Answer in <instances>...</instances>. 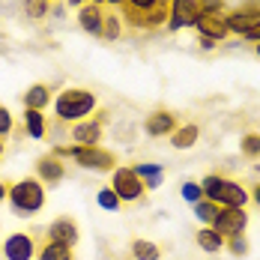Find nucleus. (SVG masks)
<instances>
[{
  "label": "nucleus",
  "mask_w": 260,
  "mask_h": 260,
  "mask_svg": "<svg viewBox=\"0 0 260 260\" xmlns=\"http://www.w3.org/2000/svg\"><path fill=\"white\" fill-rule=\"evenodd\" d=\"M201 191L204 198L212 201L215 207H236V209H245V204L251 201L248 188L239 185L236 180H228V177H218V174H209L201 180Z\"/></svg>",
  "instance_id": "7ed1b4c3"
},
{
  "label": "nucleus",
  "mask_w": 260,
  "mask_h": 260,
  "mask_svg": "<svg viewBox=\"0 0 260 260\" xmlns=\"http://www.w3.org/2000/svg\"><path fill=\"white\" fill-rule=\"evenodd\" d=\"M66 177V165H63V158L48 153V156H42L36 161V180L42 182V185H54V182H60Z\"/></svg>",
  "instance_id": "ddd939ff"
},
{
  "label": "nucleus",
  "mask_w": 260,
  "mask_h": 260,
  "mask_svg": "<svg viewBox=\"0 0 260 260\" xmlns=\"http://www.w3.org/2000/svg\"><path fill=\"white\" fill-rule=\"evenodd\" d=\"M239 150H242L245 158H257L260 156V135L257 132H248V135L239 141Z\"/></svg>",
  "instance_id": "a878e982"
},
{
  "label": "nucleus",
  "mask_w": 260,
  "mask_h": 260,
  "mask_svg": "<svg viewBox=\"0 0 260 260\" xmlns=\"http://www.w3.org/2000/svg\"><path fill=\"white\" fill-rule=\"evenodd\" d=\"M120 33H123V21H120V15H111V12H105V27H102V39H120Z\"/></svg>",
  "instance_id": "393cba45"
},
{
  "label": "nucleus",
  "mask_w": 260,
  "mask_h": 260,
  "mask_svg": "<svg viewBox=\"0 0 260 260\" xmlns=\"http://www.w3.org/2000/svg\"><path fill=\"white\" fill-rule=\"evenodd\" d=\"M111 188L117 191V198H120V204H135V201H141L144 198V180L135 174V168L129 165H120V168H114L111 171Z\"/></svg>",
  "instance_id": "39448f33"
},
{
  "label": "nucleus",
  "mask_w": 260,
  "mask_h": 260,
  "mask_svg": "<svg viewBox=\"0 0 260 260\" xmlns=\"http://www.w3.org/2000/svg\"><path fill=\"white\" fill-rule=\"evenodd\" d=\"M87 3H93V6H105L108 0H87Z\"/></svg>",
  "instance_id": "4c0bfd02"
},
{
  "label": "nucleus",
  "mask_w": 260,
  "mask_h": 260,
  "mask_svg": "<svg viewBox=\"0 0 260 260\" xmlns=\"http://www.w3.org/2000/svg\"><path fill=\"white\" fill-rule=\"evenodd\" d=\"M198 15H201L198 0H171V6H168V30L177 33L182 27H194Z\"/></svg>",
  "instance_id": "423d86ee"
},
{
  "label": "nucleus",
  "mask_w": 260,
  "mask_h": 260,
  "mask_svg": "<svg viewBox=\"0 0 260 260\" xmlns=\"http://www.w3.org/2000/svg\"><path fill=\"white\" fill-rule=\"evenodd\" d=\"M45 198H48L45 194V185L36 180V177H24V180L12 182L9 185V194H6L9 207H12V212L18 218H33L36 212H42Z\"/></svg>",
  "instance_id": "f03ea898"
},
{
  "label": "nucleus",
  "mask_w": 260,
  "mask_h": 260,
  "mask_svg": "<svg viewBox=\"0 0 260 260\" xmlns=\"http://www.w3.org/2000/svg\"><path fill=\"white\" fill-rule=\"evenodd\" d=\"M6 194H9V185H6V182L0 180V204H3V201H6Z\"/></svg>",
  "instance_id": "72a5a7b5"
},
{
  "label": "nucleus",
  "mask_w": 260,
  "mask_h": 260,
  "mask_svg": "<svg viewBox=\"0 0 260 260\" xmlns=\"http://www.w3.org/2000/svg\"><path fill=\"white\" fill-rule=\"evenodd\" d=\"M102 123H105V117H99V120H90V117L81 120V123L72 126L69 141L78 144V147H99V141H102Z\"/></svg>",
  "instance_id": "9d476101"
},
{
  "label": "nucleus",
  "mask_w": 260,
  "mask_h": 260,
  "mask_svg": "<svg viewBox=\"0 0 260 260\" xmlns=\"http://www.w3.org/2000/svg\"><path fill=\"white\" fill-rule=\"evenodd\" d=\"M36 260H75L69 245H60V242H42V248L36 251Z\"/></svg>",
  "instance_id": "412c9836"
},
{
  "label": "nucleus",
  "mask_w": 260,
  "mask_h": 260,
  "mask_svg": "<svg viewBox=\"0 0 260 260\" xmlns=\"http://www.w3.org/2000/svg\"><path fill=\"white\" fill-rule=\"evenodd\" d=\"M224 248L234 254V257H245L248 254V239L245 234H236V236H228V242H224Z\"/></svg>",
  "instance_id": "cd10ccee"
},
{
  "label": "nucleus",
  "mask_w": 260,
  "mask_h": 260,
  "mask_svg": "<svg viewBox=\"0 0 260 260\" xmlns=\"http://www.w3.org/2000/svg\"><path fill=\"white\" fill-rule=\"evenodd\" d=\"M3 153H6V144H3V138H0V158H3Z\"/></svg>",
  "instance_id": "ea45409f"
},
{
  "label": "nucleus",
  "mask_w": 260,
  "mask_h": 260,
  "mask_svg": "<svg viewBox=\"0 0 260 260\" xmlns=\"http://www.w3.org/2000/svg\"><path fill=\"white\" fill-rule=\"evenodd\" d=\"M191 209H194V218H198L204 228H209V224L215 221V215H218V209H221V207H215L212 201H207V198H204V201L191 204Z\"/></svg>",
  "instance_id": "5701e85b"
},
{
  "label": "nucleus",
  "mask_w": 260,
  "mask_h": 260,
  "mask_svg": "<svg viewBox=\"0 0 260 260\" xmlns=\"http://www.w3.org/2000/svg\"><path fill=\"white\" fill-rule=\"evenodd\" d=\"M245 39H251V42H260V27H257V30H251V33H248Z\"/></svg>",
  "instance_id": "e433bc0d"
},
{
  "label": "nucleus",
  "mask_w": 260,
  "mask_h": 260,
  "mask_svg": "<svg viewBox=\"0 0 260 260\" xmlns=\"http://www.w3.org/2000/svg\"><path fill=\"white\" fill-rule=\"evenodd\" d=\"M251 201H254V204H257V207H260V182H257V185H254V191H251Z\"/></svg>",
  "instance_id": "c9c22d12"
},
{
  "label": "nucleus",
  "mask_w": 260,
  "mask_h": 260,
  "mask_svg": "<svg viewBox=\"0 0 260 260\" xmlns=\"http://www.w3.org/2000/svg\"><path fill=\"white\" fill-rule=\"evenodd\" d=\"M126 6L138 9V12H153L158 6H168V0H126Z\"/></svg>",
  "instance_id": "7c9ffc66"
},
{
  "label": "nucleus",
  "mask_w": 260,
  "mask_h": 260,
  "mask_svg": "<svg viewBox=\"0 0 260 260\" xmlns=\"http://www.w3.org/2000/svg\"><path fill=\"white\" fill-rule=\"evenodd\" d=\"M78 24H81V30H84V33H90V36H102L105 9H102V6H93V3L81 6V9H78Z\"/></svg>",
  "instance_id": "2eb2a0df"
},
{
  "label": "nucleus",
  "mask_w": 260,
  "mask_h": 260,
  "mask_svg": "<svg viewBox=\"0 0 260 260\" xmlns=\"http://www.w3.org/2000/svg\"><path fill=\"white\" fill-rule=\"evenodd\" d=\"M12 129H15V117L6 105H0V138H9Z\"/></svg>",
  "instance_id": "c756f323"
},
{
  "label": "nucleus",
  "mask_w": 260,
  "mask_h": 260,
  "mask_svg": "<svg viewBox=\"0 0 260 260\" xmlns=\"http://www.w3.org/2000/svg\"><path fill=\"white\" fill-rule=\"evenodd\" d=\"M21 123H24L27 138H33V141H42L45 132H48V117H45V111H30V108H24Z\"/></svg>",
  "instance_id": "f3484780"
},
{
  "label": "nucleus",
  "mask_w": 260,
  "mask_h": 260,
  "mask_svg": "<svg viewBox=\"0 0 260 260\" xmlns=\"http://www.w3.org/2000/svg\"><path fill=\"white\" fill-rule=\"evenodd\" d=\"M66 6H72V9H81V6H87V0H66Z\"/></svg>",
  "instance_id": "f704fd0d"
},
{
  "label": "nucleus",
  "mask_w": 260,
  "mask_h": 260,
  "mask_svg": "<svg viewBox=\"0 0 260 260\" xmlns=\"http://www.w3.org/2000/svg\"><path fill=\"white\" fill-rule=\"evenodd\" d=\"M194 30H198L201 36L212 39V42H221V39L228 36V21H224L221 12H201L198 21H194Z\"/></svg>",
  "instance_id": "9b49d317"
},
{
  "label": "nucleus",
  "mask_w": 260,
  "mask_h": 260,
  "mask_svg": "<svg viewBox=\"0 0 260 260\" xmlns=\"http://www.w3.org/2000/svg\"><path fill=\"white\" fill-rule=\"evenodd\" d=\"M254 54H257V57H260V42H257V45H254Z\"/></svg>",
  "instance_id": "a19ab883"
},
{
  "label": "nucleus",
  "mask_w": 260,
  "mask_h": 260,
  "mask_svg": "<svg viewBox=\"0 0 260 260\" xmlns=\"http://www.w3.org/2000/svg\"><path fill=\"white\" fill-rule=\"evenodd\" d=\"M209 228H215L221 236L245 234V228H248V212H245V209H236V207H221L218 215H215V221H212Z\"/></svg>",
  "instance_id": "6e6552de"
},
{
  "label": "nucleus",
  "mask_w": 260,
  "mask_h": 260,
  "mask_svg": "<svg viewBox=\"0 0 260 260\" xmlns=\"http://www.w3.org/2000/svg\"><path fill=\"white\" fill-rule=\"evenodd\" d=\"M194 242H198L201 251H207V254H218V251L224 248L228 236H221L215 228H201V231L194 234Z\"/></svg>",
  "instance_id": "a211bd4d"
},
{
  "label": "nucleus",
  "mask_w": 260,
  "mask_h": 260,
  "mask_svg": "<svg viewBox=\"0 0 260 260\" xmlns=\"http://www.w3.org/2000/svg\"><path fill=\"white\" fill-rule=\"evenodd\" d=\"M99 105V96L93 90H84V87H66L54 96V117L60 123H81L87 120Z\"/></svg>",
  "instance_id": "f257e3e1"
},
{
  "label": "nucleus",
  "mask_w": 260,
  "mask_h": 260,
  "mask_svg": "<svg viewBox=\"0 0 260 260\" xmlns=\"http://www.w3.org/2000/svg\"><path fill=\"white\" fill-rule=\"evenodd\" d=\"M36 239L24 231H15L3 239V260H36Z\"/></svg>",
  "instance_id": "0eeeda50"
},
{
  "label": "nucleus",
  "mask_w": 260,
  "mask_h": 260,
  "mask_svg": "<svg viewBox=\"0 0 260 260\" xmlns=\"http://www.w3.org/2000/svg\"><path fill=\"white\" fill-rule=\"evenodd\" d=\"M224 21H228V33L248 36L251 30L260 27V9H236L231 15H224Z\"/></svg>",
  "instance_id": "f8f14e48"
},
{
  "label": "nucleus",
  "mask_w": 260,
  "mask_h": 260,
  "mask_svg": "<svg viewBox=\"0 0 260 260\" xmlns=\"http://www.w3.org/2000/svg\"><path fill=\"white\" fill-rule=\"evenodd\" d=\"M135 174L144 180V188L147 191H153L161 185V177H165V168L156 165V161H141V165H135Z\"/></svg>",
  "instance_id": "6ab92c4d"
},
{
  "label": "nucleus",
  "mask_w": 260,
  "mask_h": 260,
  "mask_svg": "<svg viewBox=\"0 0 260 260\" xmlns=\"http://www.w3.org/2000/svg\"><path fill=\"white\" fill-rule=\"evenodd\" d=\"M144 132L150 135V138H168V135H174L177 132V117L171 114V111H153L147 120H144Z\"/></svg>",
  "instance_id": "4468645a"
},
{
  "label": "nucleus",
  "mask_w": 260,
  "mask_h": 260,
  "mask_svg": "<svg viewBox=\"0 0 260 260\" xmlns=\"http://www.w3.org/2000/svg\"><path fill=\"white\" fill-rule=\"evenodd\" d=\"M54 156L69 158L75 161L84 171H96V174H111L117 168V156L111 150H105L102 144L99 147H78V144H69V147H54Z\"/></svg>",
  "instance_id": "20e7f679"
},
{
  "label": "nucleus",
  "mask_w": 260,
  "mask_h": 260,
  "mask_svg": "<svg viewBox=\"0 0 260 260\" xmlns=\"http://www.w3.org/2000/svg\"><path fill=\"white\" fill-rule=\"evenodd\" d=\"M132 257L135 260H161V248L150 239H135L132 242Z\"/></svg>",
  "instance_id": "4be33fe9"
},
{
  "label": "nucleus",
  "mask_w": 260,
  "mask_h": 260,
  "mask_svg": "<svg viewBox=\"0 0 260 260\" xmlns=\"http://www.w3.org/2000/svg\"><path fill=\"white\" fill-rule=\"evenodd\" d=\"M180 194H182V201H188V204H198V201H204V191H201V182H182V188H180Z\"/></svg>",
  "instance_id": "c85d7f7f"
},
{
  "label": "nucleus",
  "mask_w": 260,
  "mask_h": 260,
  "mask_svg": "<svg viewBox=\"0 0 260 260\" xmlns=\"http://www.w3.org/2000/svg\"><path fill=\"white\" fill-rule=\"evenodd\" d=\"M81 239V231H78V221L69 218V215H60L48 224V242H60V245H69L75 248Z\"/></svg>",
  "instance_id": "1a4fd4ad"
},
{
  "label": "nucleus",
  "mask_w": 260,
  "mask_h": 260,
  "mask_svg": "<svg viewBox=\"0 0 260 260\" xmlns=\"http://www.w3.org/2000/svg\"><path fill=\"white\" fill-rule=\"evenodd\" d=\"M201 48H207V51H212V48H215V42H212V39H207V36H201Z\"/></svg>",
  "instance_id": "473e14b6"
},
{
  "label": "nucleus",
  "mask_w": 260,
  "mask_h": 260,
  "mask_svg": "<svg viewBox=\"0 0 260 260\" xmlns=\"http://www.w3.org/2000/svg\"><path fill=\"white\" fill-rule=\"evenodd\" d=\"M201 138V129L194 123H185V126H177V132L171 135V147L174 150H191Z\"/></svg>",
  "instance_id": "aec40b11"
},
{
  "label": "nucleus",
  "mask_w": 260,
  "mask_h": 260,
  "mask_svg": "<svg viewBox=\"0 0 260 260\" xmlns=\"http://www.w3.org/2000/svg\"><path fill=\"white\" fill-rule=\"evenodd\" d=\"M96 207L105 209V212H117V209H120V198H117V191H114L111 185H102V188L96 191Z\"/></svg>",
  "instance_id": "b1692460"
},
{
  "label": "nucleus",
  "mask_w": 260,
  "mask_h": 260,
  "mask_svg": "<svg viewBox=\"0 0 260 260\" xmlns=\"http://www.w3.org/2000/svg\"><path fill=\"white\" fill-rule=\"evenodd\" d=\"M108 3H111V6H123L126 0H108Z\"/></svg>",
  "instance_id": "58836bf2"
},
{
  "label": "nucleus",
  "mask_w": 260,
  "mask_h": 260,
  "mask_svg": "<svg viewBox=\"0 0 260 260\" xmlns=\"http://www.w3.org/2000/svg\"><path fill=\"white\" fill-rule=\"evenodd\" d=\"M201 12H221L224 9V0H198Z\"/></svg>",
  "instance_id": "2f4dec72"
},
{
  "label": "nucleus",
  "mask_w": 260,
  "mask_h": 260,
  "mask_svg": "<svg viewBox=\"0 0 260 260\" xmlns=\"http://www.w3.org/2000/svg\"><path fill=\"white\" fill-rule=\"evenodd\" d=\"M48 6H51V0H24V15L39 21V18L48 15Z\"/></svg>",
  "instance_id": "bb28decb"
},
{
  "label": "nucleus",
  "mask_w": 260,
  "mask_h": 260,
  "mask_svg": "<svg viewBox=\"0 0 260 260\" xmlns=\"http://www.w3.org/2000/svg\"><path fill=\"white\" fill-rule=\"evenodd\" d=\"M48 102H54L48 84H33V87H27L24 93H21V105L30 108V111H45Z\"/></svg>",
  "instance_id": "dca6fc26"
}]
</instances>
